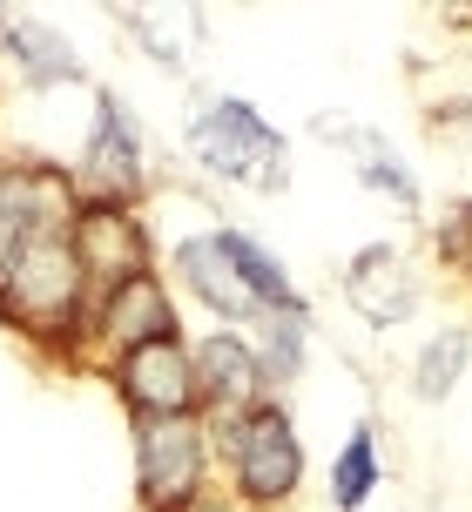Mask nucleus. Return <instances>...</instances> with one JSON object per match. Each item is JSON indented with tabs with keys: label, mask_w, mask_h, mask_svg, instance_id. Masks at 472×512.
<instances>
[{
	"label": "nucleus",
	"mask_w": 472,
	"mask_h": 512,
	"mask_svg": "<svg viewBox=\"0 0 472 512\" xmlns=\"http://www.w3.org/2000/svg\"><path fill=\"white\" fill-rule=\"evenodd\" d=\"M88 310H95V283L75 256L68 230L27 236L21 256L0 270V331H14L54 364H81L88 351Z\"/></svg>",
	"instance_id": "nucleus-1"
},
{
	"label": "nucleus",
	"mask_w": 472,
	"mask_h": 512,
	"mask_svg": "<svg viewBox=\"0 0 472 512\" xmlns=\"http://www.w3.org/2000/svg\"><path fill=\"white\" fill-rule=\"evenodd\" d=\"M216 438V472L243 512H284L304 492V438L284 398L236 411V418H210Z\"/></svg>",
	"instance_id": "nucleus-2"
},
{
	"label": "nucleus",
	"mask_w": 472,
	"mask_h": 512,
	"mask_svg": "<svg viewBox=\"0 0 472 512\" xmlns=\"http://www.w3.org/2000/svg\"><path fill=\"white\" fill-rule=\"evenodd\" d=\"M183 149L203 176L257 189V196H277L290 182V142L243 95H203V108H189L183 122Z\"/></svg>",
	"instance_id": "nucleus-3"
},
{
	"label": "nucleus",
	"mask_w": 472,
	"mask_h": 512,
	"mask_svg": "<svg viewBox=\"0 0 472 512\" xmlns=\"http://www.w3.org/2000/svg\"><path fill=\"white\" fill-rule=\"evenodd\" d=\"M135 506L142 512H196L216 492V438L210 418H135Z\"/></svg>",
	"instance_id": "nucleus-4"
},
{
	"label": "nucleus",
	"mask_w": 472,
	"mask_h": 512,
	"mask_svg": "<svg viewBox=\"0 0 472 512\" xmlns=\"http://www.w3.org/2000/svg\"><path fill=\"white\" fill-rule=\"evenodd\" d=\"M68 176H75L81 203H129L142 209L149 196V135H142V115L129 108L122 88H95V108H88V128H81L75 155H68Z\"/></svg>",
	"instance_id": "nucleus-5"
},
{
	"label": "nucleus",
	"mask_w": 472,
	"mask_h": 512,
	"mask_svg": "<svg viewBox=\"0 0 472 512\" xmlns=\"http://www.w3.org/2000/svg\"><path fill=\"white\" fill-rule=\"evenodd\" d=\"M102 378L122 398L129 425L135 418H203V378H196V344L189 337L142 344L129 358L102 364Z\"/></svg>",
	"instance_id": "nucleus-6"
},
{
	"label": "nucleus",
	"mask_w": 472,
	"mask_h": 512,
	"mask_svg": "<svg viewBox=\"0 0 472 512\" xmlns=\"http://www.w3.org/2000/svg\"><path fill=\"white\" fill-rule=\"evenodd\" d=\"M162 337H183V317H176V290L162 270H142V277L115 283L95 297L88 310V351L81 364H115L142 351V344H162Z\"/></svg>",
	"instance_id": "nucleus-7"
},
{
	"label": "nucleus",
	"mask_w": 472,
	"mask_h": 512,
	"mask_svg": "<svg viewBox=\"0 0 472 512\" xmlns=\"http://www.w3.org/2000/svg\"><path fill=\"white\" fill-rule=\"evenodd\" d=\"M75 209H81V189L68 176V162H48V155L7 162V176H0V270L21 256L27 236L75 230Z\"/></svg>",
	"instance_id": "nucleus-8"
},
{
	"label": "nucleus",
	"mask_w": 472,
	"mask_h": 512,
	"mask_svg": "<svg viewBox=\"0 0 472 512\" xmlns=\"http://www.w3.org/2000/svg\"><path fill=\"white\" fill-rule=\"evenodd\" d=\"M75 256L88 283H95V297L115 290V283L142 277V270H156V236H149V216L129 203H81L75 209Z\"/></svg>",
	"instance_id": "nucleus-9"
},
{
	"label": "nucleus",
	"mask_w": 472,
	"mask_h": 512,
	"mask_svg": "<svg viewBox=\"0 0 472 512\" xmlns=\"http://www.w3.org/2000/svg\"><path fill=\"white\" fill-rule=\"evenodd\" d=\"M338 290L371 331H398L425 297V270L405 243H365V250L338 270Z\"/></svg>",
	"instance_id": "nucleus-10"
},
{
	"label": "nucleus",
	"mask_w": 472,
	"mask_h": 512,
	"mask_svg": "<svg viewBox=\"0 0 472 512\" xmlns=\"http://www.w3.org/2000/svg\"><path fill=\"white\" fill-rule=\"evenodd\" d=\"M0 68L21 81L27 95H54V88H88V61L61 27L34 21V14H7L0 21Z\"/></svg>",
	"instance_id": "nucleus-11"
},
{
	"label": "nucleus",
	"mask_w": 472,
	"mask_h": 512,
	"mask_svg": "<svg viewBox=\"0 0 472 512\" xmlns=\"http://www.w3.org/2000/svg\"><path fill=\"white\" fill-rule=\"evenodd\" d=\"M169 263H176L183 290H189V297H196L203 310H210L223 331H250V324L263 317L257 297L243 290V277H236V263H230V250H223V236H216V230L183 236V243L169 250Z\"/></svg>",
	"instance_id": "nucleus-12"
},
{
	"label": "nucleus",
	"mask_w": 472,
	"mask_h": 512,
	"mask_svg": "<svg viewBox=\"0 0 472 512\" xmlns=\"http://www.w3.org/2000/svg\"><path fill=\"white\" fill-rule=\"evenodd\" d=\"M189 344H196V378H203V418H236V411L270 398L250 331H210Z\"/></svg>",
	"instance_id": "nucleus-13"
},
{
	"label": "nucleus",
	"mask_w": 472,
	"mask_h": 512,
	"mask_svg": "<svg viewBox=\"0 0 472 512\" xmlns=\"http://www.w3.org/2000/svg\"><path fill=\"white\" fill-rule=\"evenodd\" d=\"M108 21L122 27V34H129L135 48L156 61V68H169V75H189V68L203 61V41H210V21H203V7H189V0L108 7Z\"/></svg>",
	"instance_id": "nucleus-14"
},
{
	"label": "nucleus",
	"mask_w": 472,
	"mask_h": 512,
	"mask_svg": "<svg viewBox=\"0 0 472 512\" xmlns=\"http://www.w3.org/2000/svg\"><path fill=\"white\" fill-rule=\"evenodd\" d=\"M317 135H324V142H338V149L351 155L358 182H365V189H378L385 203H398L405 216H419V209H425V189H419V176H412V162H405V155H398L378 128L338 122V115H317Z\"/></svg>",
	"instance_id": "nucleus-15"
},
{
	"label": "nucleus",
	"mask_w": 472,
	"mask_h": 512,
	"mask_svg": "<svg viewBox=\"0 0 472 512\" xmlns=\"http://www.w3.org/2000/svg\"><path fill=\"white\" fill-rule=\"evenodd\" d=\"M250 344H257L270 398H284L290 384L304 378V358H311V310H263L250 324Z\"/></svg>",
	"instance_id": "nucleus-16"
},
{
	"label": "nucleus",
	"mask_w": 472,
	"mask_h": 512,
	"mask_svg": "<svg viewBox=\"0 0 472 512\" xmlns=\"http://www.w3.org/2000/svg\"><path fill=\"white\" fill-rule=\"evenodd\" d=\"M216 236H223V250H230L236 277H243V290L257 297V310H311L304 304V290L290 283V270L277 263V256L263 250L250 230H230V223H216Z\"/></svg>",
	"instance_id": "nucleus-17"
},
{
	"label": "nucleus",
	"mask_w": 472,
	"mask_h": 512,
	"mask_svg": "<svg viewBox=\"0 0 472 512\" xmlns=\"http://www.w3.org/2000/svg\"><path fill=\"white\" fill-rule=\"evenodd\" d=\"M378 486H385V452H378V425L365 418L331 459V512H365Z\"/></svg>",
	"instance_id": "nucleus-18"
},
{
	"label": "nucleus",
	"mask_w": 472,
	"mask_h": 512,
	"mask_svg": "<svg viewBox=\"0 0 472 512\" xmlns=\"http://www.w3.org/2000/svg\"><path fill=\"white\" fill-rule=\"evenodd\" d=\"M472 364V324H446V331H432L419 344V358H412V398L425 405H446L459 378H466Z\"/></svg>",
	"instance_id": "nucleus-19"
},
{
	"label": "nucleus",
	"mask_w": 472,
	"mask_h": 512,
	"mask_svg": "<svg viewBox=\"0 0 472 512\" xmlns=\"http://www.w3.org/2000/svg\"><path fill=\"white\" fill-rule=\"evenodd\" d=\"M439 256L452 263V277L472 283V196H459V203L439 216Z\"/></svg>",
	"instance_id": "nucleus-20"
},
{
	"label": "nucleus",
	"mask_w": 472,
	"mask_h": 512,
	"mask_svg": "<svg viewBox=\"0 0 472 512\" xmlns=\"http://www.w3.org/2000/svg\"><path fill=\"white\" fill-rule=\"evenodd\" d=\"M425 128L452 142V149H472V95H452V102H432L425 108Z\"/></svg>",
	"instance_id": "nucleus-21"
},
{
	"label": "nucleus",
	"mask_w": 472,
	"mask_h": 512,
	"mask_svg": "<svg viewBox=\"0 0 472 512\" xmlns=\"http://www.w3.org/2000/svg\"><path fill=\"white\" fill-rule=\"evenodd\" d=\"M196 512H243V506H236V499H230V492H223V486H216V492H210V499H203V506H196Z\"/></svg>",
	"instance_id": "nucleus-22"
},
{
	"label": "nucleus",
	"mask_w": 472,
	"mask_h": 512,
	"mask_svg": "<svg viewBox=\"0 0 472 512\" xmlns=\"http://www.w3.org/2000/svg\"><path fill=\"white\" fill-rule=\"evenodd\" d=\"M0 176H7V149H0Z\"/></svg>",
	"instance_id": "nucleus-23"
},
{
	"label": "nucleus",
	"mask_w": 472,
	"mask_h": 512,
	"mask_svg": "<svg viewBox=\"0 0 472 512\" xmlns=\"http://www.w3.org/2000/svg\"><path fill=\"white\" fill-rule=\"evenodd\" d=\"M0 21H7V14H0Z\"/></svg>",
	"instance_id": "nucleus-24"
}]
</instances>
